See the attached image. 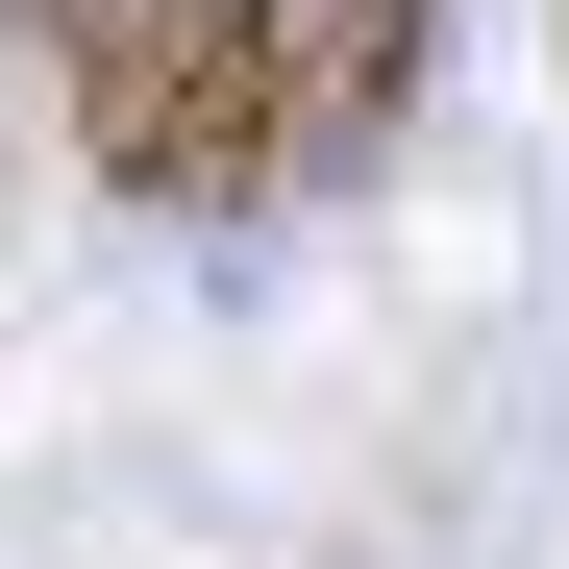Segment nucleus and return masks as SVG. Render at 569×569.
I'll return each instance as SVG.
<instances>
[{"instance_id":"nucleus-2","label":"nucleus","mask_w":569,"mask_h":569,"mask_svg":"<svg viewBox=\"0 0 569 569\" xmlns=\"http://www.w3.org/2000/svg\"><path fill=\"white\" fill-rule=\"evenodd\" d=\"M248 26H272V100H298V173L397 149V100H421V0H248Z\"/></svg>"},{"instance_id":"nucleus-1","label":"nucleus","mask_w":569,"mask_h":569,"mask_svg":"<svg viewBox=\"0 0 569 569\" xmlns=\"http://www.w3.org/2000/svg\"><path fill=\"white\" fill-rule=\"evenodd\" d=\"M74 149H100L149 223H248V199H298L272 26H248V0H124V26L74 50Z\"/></svg>"}]
</instances>
